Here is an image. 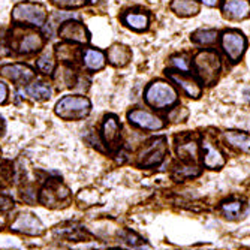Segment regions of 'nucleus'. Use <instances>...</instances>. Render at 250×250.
<instances>
[{
    "label": "nucleus",
    "instance_id": "f257e3e1",
    "mask_svg": "<svg viewBox=\"0 0 250 250\" xmlns=\"http://www.w3.org/2000/svg\"><path fill=\"white\" fill-rule=\"evenodd\" d=\"M192 66L202 84L213 85L217 81L222 63H220V57L216 51L204 50L195 56Z\"/></svg>",
    "mask_w": 250,
    "mask_h": 250
},
{
    "label": "nucleus",
    "instance_id": "f03ea898",
    "mask_svg": "<svg viewBox=\"0 0 250 250\" xmlns=\"http://www.w3.org/2000/svg\"><path fill=\"white\" fill-rule=\"evenodd\" d=\"M71 190L60 178H50L38 195V201L48 208L66 207L71 201Z\"/></svg>",
    "mask_w": 250,
    "mask_h": 250
},
{
    "label": "nucleus",
    "instance_id": "7ed1b4c3",
    "mask_svg": "<svg viewBox=\"0 0 250 250\" xmlns=\"http://www.w3.org/2000/svg\"><path fill=\"white\" fill-rule=\"evenodd\" d=\"M92 104L84 96H64L56 104V114L63 120H81L88 116Z\"/></svg>",
    "mask_w": 250,
    "mask_h": 250
},
{
    "label": "nucleus",
    "instance_id": "20e7f679",
    "mask_svg": "<svg viewBox=\"0 0 250 250\" xmlns=\"http://www.w3.org/2000/svg\"><path fill=\"white\" fill-rule=\"evenodd\" d=\"M177 92L171 84L165 81H154L146 90V102L156 109L171 108L174 104H177Z\"/></svg>",
    "mask_w": 250,
    "mask_h": 250
},
{
    "label": "nucleus",
    "instance_id": "39448f33",
    "mask_svg": "<svg viewBox=\"0 0 250 250\" xmlns=\"http://www.w3.org/2000/svg\"><path fill=\"white\" fill-rule=\"evenodd\" d=\"M168 154V141L165 136H156L150 140L141 150L138 156V165L141 168L159 167Z\"/></svg>",
    "mask_w": 250,
    "mask_h": 250
},
{
    "label": "nucleus",
    "instance_id": "423d86ee",
    "mask_svg": "<svg viewBox=\"0 0 250 250\" xmlns=\"http://www.w3.org/2000/svg\"><path fill=\"white\" fill-rule=\"evenodd\" d=\"M12 18L17 22H27L30 26L42 27L47 20V11L39 3H20L12 11Z\"/></svg>",
    "mask_w": 250,
    "mask_h": 250
},
{
    "label": "nucleus",
    "instance_id": "0eeeda50",
    "mask_svg": "<svg viewBox=\"0 0 250 250\" xmlns=\"http://www.w3.org/2000/svg\"><path fill=\"white\" fill-rule=\"evenodd\" d=\"M220 43H222L223 53L232 63H237L241 60V57L246 51V47H247V41H246L244 35L234 29L225 30L222 33Z\"/></svg>",
    "mask_w": 250,
    "mask_h": 250
},
{
    "label": "nucleus",
    "instance_id": "6e6552de",
    "mask_svg": "<svg viewBox=\"0 0 250 250\" xmlns=\"http://www.w3.org/2000/svg\"><path fill=\"white\" fill-rule=\"evenodd\" d=\"M175 151L183 162H195L199 159V141L192 133H181L175 136Z\"/></svg>",
    "mask_w": 250,
    "mask_h": 250
},
{
    "label": "nucleus",
    "instance_id": "1a4fd4ad",
    "mask_svg": "<svg viewBox=\"0 0 250 250\" xmlns=\"http://www.w3.org/2000/svg\"><path fill=\"white\" fill-rule=\"evenodd\" d=\"M53 235L66 241H92L93 235L78 222H66L53 229Z\"/></svg>",
    "mask_w": 250,
    "mask_h": 250
},
{
    "label": "nucleus",
    "instance_id": "9d476101",
    "mask_svg": "<svg viewBox=\"0 0 250 250\" xmlns=\"http://www.w3.org/2000/svg\"><path fill=\"white\" fill-rule=\"evenodd\" d=\"M11 229L14 232L26 234V235H42L45 232L43 223L32 213H21L17 219L11 223Z\"/></svg>",
    "mask_w": 250,
    "mask_h": 250
},
{
    "label": "nucleus",
    "instance_id": "9b49d317",
    "mask_svg": "<svg viewBox=\"0 0 250 250\" xmlns=\"http://www.w3.org/2000/svg\"><path fill=\"white\" fill-rule=\"evenodd\" d=\"M127 119L132 125L146 130H161L165 127V122L161 117L146 109H132L127 114Z\"/></svg>",
    "mask_w": 250,
    "mask_h": 250
},
{
    "label": "nucleus",
    "instance_id": "f8f14e48",
    "mask_svg": "<svg viewBox=\"0 0 250 250\" xmlns=\"http://www.w3.org/2000/svg\"><path fill=\"white\" fill-rule=\"evenodd\" d=\"M122 126L116 116H106L102 125V138L109 151H116L120 148L122 143Z\"/></svg>",
    "mask_w": 250,
    "mask_h": 250
},
{
    "label": "nucleus",
    "instance_id": "ddd939ff",
    "mask_svg": "<svg viewBox=\"0 0 250 250\" xmlns=\"http://www.w3.org/2000/svg\"><path fill=\"white\" fill-rule=\"evenodd\" d=\"M201 150H202V165L207 169L217 171L225 167V164H226L225 154L222 153V150L217 146H214L213 141L204 140Z\"/></svg>",
    "mask_w": 250,
    "mask_h": 250
},
{
    "label": "nucleus",
    "instance_id": "4468645a",
    "mask_svg": "<svg viewBox=\"0 0 250 250\" xmlns=\"http://www.w3.org/2000/svg\"><path fill=\"white\" fill-rule=\"evenodd\" d=\"M167 75L181 88L183 92L189 96V98H193V99H198L201 95H202V87H201V83L192 77L190 74H183V72H177L174 69H169L167 71Z\"/></svg>",
    "mask_w": 250,
    "mask_h": 250
},
{
    "label": "nucleus",
    "instance_id": "2eb2a0df",
    "mask_svg": "<svg viewBox=\"0 0 250 250\" xmlns=\"http://www.w3.org/2000/svg\"><path fill=\"white\" fill-rule=\"evenodd\" d=\"M59 35L63 39L67 41H74V42H80V43H87L88 42V32L84 27V24H81L77 20H67L59 29Z\"/></svg>",
    "mask_w": 250,
    "mask_h": 250
},
{
    "label": "nucleus",
    "instance_id": "dca6fc26",
    "mask_svg": "<svg viewBox=\"0 0 250 250\" xmlns=\"http://www.w3.org/2000/svg\"><path fill=\"white\" fill-rule=\"evenodd\" d=\"M222 12L225 18L232 21L246 20L250 17V0H225Z\"/></svg>",
    "mask_w": 250,
    "mask_h": 250
},
{
    "label": "nucleus",
    "instance_id": "f3484780",
    "mask_svg": "<svg viewBox=\"0 0 250 250\" xmlns=\"http://www.w3.org/2000/svg\"><path fill=\"white\" fill-rule=\"evenodd\" d=\"M0 74H2L5 78H8L9 81L17 83V84H27L35 75L32 67H29L27 64H20V63L2 66Z\"/></svg>",
    "mask_w": 250,
    "mask_h": 250
},
{
    "label": "nucleus",
    "instance_id": "a211bd4d",
    "mask_svg": "<svg viewBox=\"0 0 250 250\" xmlns=\"http://www.w3.org/2000/svg\"><path fill=\"white\" fill-rule=\"evenodd\" d=\"M223 138L229 147L237 151L250 154V135L241 130H226L223 132Z\"/></svg>",
    "mask_w": 250,
    "mask_h": 250
},
{
    "label": "nucleus",
    "instance_id": "6ab92c4d",
    "mask_svg": "<svg viewBox=\"0 0 250 250\" xmlns=\"http://www.w3.org/2000/svg\"><path fill=\"white\" fill-rule=\"evenodd\" d=\"M201 175V168L195 164V162H183L175 164L172 167L171 171V177L175 181H186V180H192Z\"/></svg>",
    "mask_w": 250,
    "mask_h": 250
},
{
    "label": "nucleus",
    "instance_id": "aec40b11",
    "mask_svg": "<svg viewBox=\"0 0 250 250\" xmlns=\"http://www.w3.org/2000/svg\"><path fill=\"white\" fill-rule=\"evenodd\" d=\"M130 59H132V53L126 45L114 43L108 50V60L112 66H117V67L126 66Z\"/></svg>",
    "mask_w": 250,
    "mask_h": 250
},
{
    "label": "nucleus",
    "instance_id": "412c9836",
    "mask_svg": "<svg viewBox=\"0 0 250 250\" xmlns=\"http://www.w3.org/2000/svg\"><path fill=\"white\" fill-rule=\"evenodd\" d=\"M171 9L180 17H193L199 12V0H172Z\"/></svg>",
    "mask_w": 250,
    "mask_h": 250
},
{
    "label": "nucleus",
    "instance_id": "4be33fe9",
    "mask_svg": "<svg viewBox=\"0 0 250 250\" xmlns=\"http://www.w3.org/2000/svg\"><path fill=\"white\" fill-rule=\"evenodd\" d=\"M42 45H43V39L41 35L29 33L26 36H22L21 41L18 42V53H21V54L36 53L42 48Z\"/></svg>",
    "mask_w": 250,
    "mask_h": 250
},
{
    "label": "nucleus",
    "instance_id": "5701e85b",
    "mask_svg": "<svg viewBox=\"0 0 250 250\" xmlns=\"http://www.w3.org/2000/svg\"><path fill=\"white\" fill-rule=\"evenodd\" d=\"M83 63L88 71H99L105 66V54L99 50L87 48L83 54Z\"/></svg>",
    "mask_w": 250,
    "mask_h": 250
},
{
    "label": "nucleus",
    "instance_id": "b1692460",
    "mask_svg": "<svg viewBox=\"0 0 250 250\" xmlns=\"http://www.w3.org/2000/svg\"><path fill=\"white\" fill-rule=\"evenodd\" d=\"M125 24L136 32H143L148 27V15L143 12H127L123 15Z\"/></svg>",
    "mask_w": 250,
    "mask_h": 250
},
{
    "label": "nucleus",
    "instance_id": "393cba45",
    "mask_svg": "<svg viewBox=\"0 0 250 250\" xmlns=\"http://www.w3.org/2000/svg\"><path fill=\"white\" fill-rule=\"evenodd\" d=\"M217 30L214 29H199L190 35L192 42L202 45V47H211L217 42Z\"/></svg>",
    "mask_w": 250,
    "mask_h": 250
},
{
    "label": "nucleus",
    "instance_id": "a878e982",
    "mask_svg": "<svg viewBox=\"0 0 250 250\" xmlns=\"http://www.w3.org/2000/svg\"><path fill=\"white\" fill-rule=\"evenodd\" d=\"M27 93L36 101H45L51 96V87L43 81H36L27 87Z\"/></svg>",
    "mask_w": 250,
    "mask_h": 250
},
{
    "label": "nucleus",
    "instance_id": "bb28decb",
    "mask_svg": "<svg viewBox=\"0 0 250 250\" xmlns=\"http://www.w3.org/2000/svg\"><path fill=\"white\" fill-rule=\"evenodd\" d=\"M243 208H244V204L241 201H226L223 202L222 206H220V211L222 214L226 217V219H229V220H235L240 217V214L243 213Z\"/></svg>",
    "mask_w": 250,
    "mask_h": 250
},
{
    "label": "nucleus",
    "instance_id": "cd10ccee",
    "mask_svg": "<svg viewBox=\"0 0 250 250\" xmlns=\"http://www.w3.org/2000/svg\"><path fill=\"white\" fill-rule=\"evenodd\" d=\"M171 67L177 72L190 74L192 72V59L188 54H177L171 57Z\"/></svg>",
    "mask_w": 250,
    "mask_h": 250
},
{
    "label": "nucleus",
    "instance_id": "c85d7f7f",
    "mask_svg": "<svg viewBox=\"0 0 250 250\" xmlns=\"http://www.w3.org/2000/svg\"><path fill=\"white\" fill-rule=\"evenodd\" d=\"M14 180V165L9 161H0V189L8 188Z\"/></svg>",
    "mask_w": 250,
    "mask_h": 250
},
{
    "label": "nucleus",
    "instance_id": "c756f323",
    "mask_svg": "<svg viewBox=\"0 0 250 250\" xmlns=\"http://www.w3.org/2000/svg\"><path fill=\"white\" fill-rule=\"evenodd\" d=\"M38 69L43 74H53L54 72V67H56V62H54V56L51 51H45L36 62Z\"/></svg>",
    "mask_w": 250,
    "mask_h": 250
},
{
    "label": "nucleus",
    "instance_id": "7c9ffc66",
    "mask_svg": "<svg viewBox=\"0 0 250 250\" xmlns=\"http://www.w3.org/2000/svg\"><path fill=\"white\" fill-rule=\"evenodd\" d=\"M120 238H122V241L125 243V244H127V246H130V247H133V249H140V247H144L147 243H146V240L143 238V237H140L138 234H135V232H132V231H129V229H123V231H120Z\"/></svg>",
    "mask_w": 250,
    "mask_h": 250
},
{
    "label": "nucleus",
    "instance_id": "2f4dec72",
    "mask_svg": "<svg viewBox=\"0 0 250 250\" xmlns=\"http://www.w3.org/2000/svg\"><path fill=\"white\" fill-rule=\"evenodd\" d=\"M51 2L59 8H80L87 0H51Z\"/></svg>",
    "mask_w": 250,
    "mask_h": 250
},
{
    "label": "nucleus",
    "instance_id": "473e14b6",
    "mask_svg": "<svg viewBox=\"0 0 250 250\" xmlns=\"http://www.w3.org/2000/svg\"><path fill=\"white\" fill-rule=\"evenodd\" d=\"M14 208V199L8 195L0 193V211H9Z\"/></svg>",
    "mask_w": 250,
    "mask_h": 250
},
{
    "label": "nucleus",
    "instance_id": "72a5a7b5",
    "mask_svg": "<svg viewBox=\"0 0 250 250\" xmlns=\"http://www.w3.org/2000/svg\"><path fill=\"white\" fill-rule=\"evenodd\" d=\"M8 54H9V48L5 41V35H3V32H0V57H5Z\"/></svg>",
    "mask_w": 250,
    "mask_h": 250
},
{
    "label": "nucleus",
    "instance_id": "f704fd0d",
    "mask_svg": "<svg viewBox=\"0 0 250 250\" xmlns=\"http://www.w3.org/2000/svg\"><path fill=\"white\" fill-rule=\"evenodd\" d=\"M6 99H8V87L6 84L0 81V104H5Z\"/></svg>",
    "mask_w": 250,
    "mask_h": 250
},
{
    "label": "nucleus",
    "instance_id": "c9c22d12",
    "mask_svg": "<svg viewBox=\"0 0 250 250\" xmlns=\"http://www.w3.org/2000/svg\"><path fill=\"white\" fill-rule=\"evenodd\" d=\"M199 2H202L206 6H210V8H214V6H217V3H219V0H199Z\"/></svg>",
    "mask_w": 250,
    "mask_h": 250
},
{
    "label": "nucleus",
    "instance_id": "e433bc0d",
    "mask_svg": "<svg viewBox=\"0 0 250 250\" xmlns=\"http://www.w3.org/2000/svg\"><path fill=\"white\" fill-rule=\"evenodd\" d=\"M2 130H3V122H2V119H0V133H2Z\"/></svg>",
    "mask_w": 250,
    "mask_h": 250
},
{
    "label": "nucleus",
    "instance_id": "4c0bfd02",
    "mask_svg": "<svg viewBox=\"0 0 250 250\" xmlns=\"http://www.w3.org/2000/svg\"><path fill=\"white\" fill-rule=\"evenodd\" d=\"M0 154H2V151H0Z\"/></svg>",
    "mask_w": 250,
    "mask_h": 250
}]
</instances>
